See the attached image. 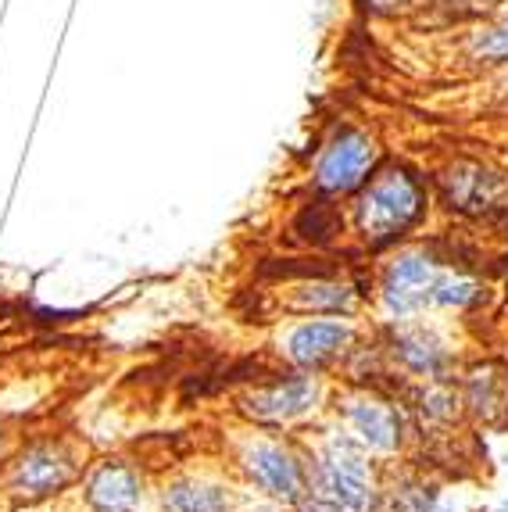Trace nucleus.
<instances>
[{"label": "nucleus", "mask_w": 508, "mask_h": 512, "mask_svg": "<svg viewBox=\"0 0 508 512\" xmlns=\"http://www.w3.org/2000/svg\"><path fill=\"white\" fill-rule=\"evenodd\" d=\"M437 194L430 176L408 162H383L362 190L348 201L351 237L373 255L401 248L426 230Z\"/></svg>", "instance_id": "nucleus-1"}, {"label": "nucleus", "mask_w": 508, "mask_h": 512, "mask_svg": "<svg viewBox=\"0 0 508 512\" xmlns=\"http://www.w3.org/2000/svg\"><path fill=\"white\" fill-rule=\"evenodd\" d=\"M305 452L308 491L294 512H380V462L362 452L348 434H340L333 423L315 427V434L305 437Z\"/></svg>", "instance_id": "nucleus-2"}, {"label": "nucleus", "mask_w": 508, "mask_h": 512, "mask_svg": "<svg viewBox=\"0 0 508 512\" xmlns=\"http://www.w3.org/2000/svg\"><path fill=\"white\" fill-rule=\"evenodd\" d=\"M330 423L348 434L351 441L369 452L376 462H390L408 455L419 437L412 409L401 394L387 391L383 384H344L330 394Z\"/></svg>", "instance_id": "nucleus-3"}, {"label": "nucleus", "mask_w": 508, "mask_h": 512, "mask_svg": "<svg viewBox=\"0 0 508 512\" xmlns=\"http://www.w3.org/2000/svg\"><path fill=\"white\" fill-rule=\"evenodd\" d=\"M86 448L72 437L40 434L8 452L0 466V495L15 509H36L79 487L86 473Z\"/></svg>", "instance_id": "nucleus-4"}, {"label": "nucleus", "mask_w": 508, "mask_h": 512, "mask_svg": "<svg viewBox=\"0 0 508 512\" xmlns=\"http://www.w3.org/2000/svg\"><path fill=\"white\" fill-rule=\"evenodd\" d=\"M330 384L319 373L287 369L254 380L251 387L237 394V416L244 427L272 430V434H294L308 427L322 412H330Z\"/></svg>", "instance_id": "nucleus-5"}, {"label": "nucleus", "mask_w": 508, "mask_h": 512, "mask_svg": "<svg viewBox=\"0 0 508 512\" xmlns=\"http://www.w3.org/2000/svg\"><path fill=\"white\" fill-rule=\"evenodd\" d=\"M233 470L240 473L251 491H258L269 502L294 512L305 502L308 491V452L305 441L294 434H272V430L247 427L240 441L233 444Z\"/></svg>", "instance_id": "nucleus-6"}, {"label": "nucleus", "mask_w": 508, "mask_h": 512, "mask_svg": "<svg viewBox=\"0 0 508 512\" xmlns=\"http://www.w3.org/2000/svg\"><path fill=\"white\" fill-rule=\"evenodd\" d=\"M444 269L448 262L419 240H408L401 248L387 251L373 280V305L383 323L433 316V294H437Z\"/></svg>", "instance_id": "nucleus-7"}, {"label": "nucleus", "mask_w": 508, "mask_h": 512, "mask_svg": "<svg viewBox=\"0 0 508 512\" xmlns=\"http://www.w3.org/2000/svg\"><path fill=\"white\" fill-rule=\"evenodd\" d=\"M380 165L383 147L369 129L340 126L315 154L308 183H312V194L322 201H351Z\"/></svg>", "instance_id": "nucleus-8"}, {"label": "nucleus", "mask_w": 508, "mask_h": 512, "mask_svg": "<svg viewBox=\"0 0 508 512\" xmlns=\"http://www.w3.org/2000/svg\"><path fill=\"white\" fill-rule=\"evenodd\" d=\"M362 323L348 316H305L276 333V355L287 369L330 376L340 373L355 344L362 341Z\"/></svg>", "instance_id": "nucleus-9"}, {"label": "nucleus", "mask_w": 508, "mask_h": 512, "mask_svg": "<svg viewBox=\"0 0 508 512\" xmlns=\"http://www.w3.org/2000/svg\"><path fill=\"white\" fill-rule=\"evenodd\" d=\"M380 348L387 359V373L401 376L405 384L419 380H451L458 373V351L441 330L426 319L383 323Z\"/></svg>", "instance_id": "nucleus-10"}, {"label": "nucleus", "mask_w": 508, "mask_h": 512, "mask_svg": "<svg viewBox=\"0 0 508 512\" xmlns=\"http://www.w3.org/2000/svg\"><path fill=\"white\" fill-rule=\"evenodd\" d=\"M437 205H444L458 219H498L508 212V172L487 158H451L433 176Z\"/></svg>", "instance_id": "nucleus-11"}, {"label": "nucleus", "mask_w": 508, "mask_h": 512, "mask_svg": "<svg viewBox=\"0 0 508 512\" xmlns=\"http://www.w3.org/2000/svg\"><path fill=\"white\" fill-rule=\"evenodd\" d=\"M79 498L86 512H144L147 477L140 462L126 455H104L86 466L79 480Z\"/></svg>", "instance_id": "nucleus-12"}, {"label": "nucleus", "mask_w": 508, "mask_h": 512, "mask_svg": "<svg viewBox=\"0 0 508 512\" xmlns=\"http://www.w3.org/2000/svg\"><path fill=\"white\" fill-rule=\"evenodd\" d=\"M369 305V294L358 280L351 276H330L315 273L301 276V280L287 283L280 291V308L287 316L305 319V316H348L358 319V312Z\"/></svg>", "instance_id": "nucleus-13"}, {"label": "nucleus", "mask_w": 508, "mask_h": 512, "mask_svg": "<svg viewBox=\"0 0 508 512\" xmlns=\"http://www.w3.org/2000/svg\"><path fill=\"white\" fill-rule=\"evenodd\" d=\"M455 387L462 416L473 419L476 427H508V362L476 359L469 366H458Z\"/></svg>", "instance_id": "nucleus-14"}, {"label": "nucleus", "mask_w": 508, "mask_h": 512, "mask_svg": "<svg viewBox=\"0 0 508 512\" xmlns=\"http://www.w3.org/2000/svg\"><path fill=\"white\" fill-rule=\"evenodd\" d=\"M237 487L215 473L187 470L172 473L158 484L161 512H237Z\"/></svg>", "instance_id": "nucleus-15"}, {"label": "nucleus", "mask_w": 508, "mask_h": 512, "mask_svg": "<svg viewBox=\"0 0 508 512\" xmlns=\"http://www.w3.org/2000/svg\"><path fill=\"white\" fill-rule=\"evenodd\" d=\"M473 58L483 65H508V18H501L498 26H491L483 36H476Z\"/></svg>", "instance_id": "nucleus-16"}, {"label": "nucleus", "mask_w": 508, "mask_h": 512, "mask_svg": "<svg viewBox=\"0 0 508 512\" xmlns=\"http://www.w3.org/2000/svg\"><path fill=\"white\" fill-rule=\"evenodd\" d=\"M0 459H8V452H4V430H0ZM4 466V462H0Z\"/></svg>", "instance_id": "nucleus-17"}, {"label": "nucleus", "mask_w": 508, "mask_h": 512, "mask_svg": "<svg viewBox=\"0 0 508 512\" xmlns=\"http://www.w3.org/2000/svg\"><path fill=\"white\" fill-rule=\"evenodd\" d=\"M498 512H508V498H505V505H501V509Z\"/></svg>", "instance_id": "nucleus-18"}, {"label": "nucleus", "mask_w": 508, "mask_h": 512, "mask_svg": "<svg viewBox=\"0 0 508 512\" xmlns=\"http://www.w3.org/2000/svg\"><path fill=\"white\" fill-rule=\"evenodd\" d=\"M383 4H398V0H383Z\"/></svg>", "instance_id": "nucleus-19"}]
</instances>
